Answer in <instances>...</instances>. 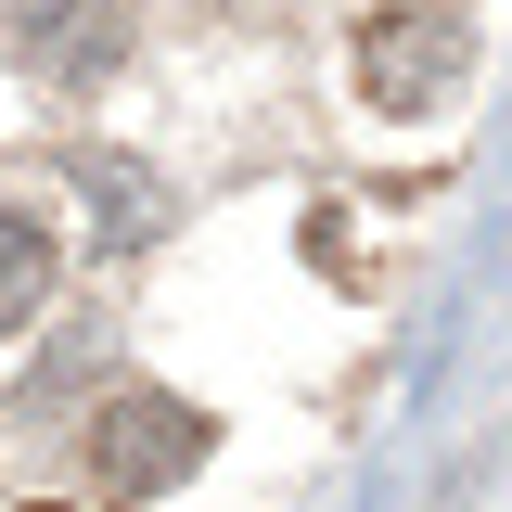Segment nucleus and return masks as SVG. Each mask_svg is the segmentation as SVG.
<instances>
[{
	"instance_id": "2",
	"label": "nucleus",
	"mask_w": 512,
	"mask_h": 512,
	"mask_svg": "<svg viewBox=\"0 0 512 512\" xmlns=\"http://www.w3.org/2000/svg\"><path fill=\"white\" fill-rule=\"evenodd\" d=\"M192 461H205V410L192 397H103L90 410L103 500H167V487H192Z\"/></svg>"
},
{
	"instance_id": "1",
	"label": "nucleus",
	"mask_w": 512,
	"mask_h": 512,
	"mask_svg": "<svg viewBox=\"0 0 512 512\" xmlns=\"http://www.w3.org/2000/svg\"><path fill=\"white\" fill-rule=\"evenodd\" d=\"M474 52V13L461 0H372L359 13V90H372L384 116H423L448 77Z\"/></svg>"
},
{
	"instance_id": "3",
	"label": "nucleus",
	"mask_w": 512,
	"mask_h": 512,
	"mask_svg": "<svg viewBox=\"0 0 512 512\" xmlns=\"http://www.w3.org/2000/svg\"><path fill=\"white\" fill-rule=\"evenodd\" d=\"M52 269H64V244H52V218L0 192V333H26V320L52 308Z\"/></svg>"
},
{
	"instance_id": "5",
	"label": "nucleus",
	"mask_w": 512,
	"mask_h": 512,
	"mask_svg": "<svg viewBox=\"0 0 512 512\" xmlns=\"http://www.w3.org/2000/svg\"><path fill=\"white\" fill-rule=\"evenodd\" d=\"M39 512H64V500H39Z\"/></svg>"
},
{
	"instance_id": "4",
	"label": "nucleus",
	"mask_w": 512,
	"mask_h": 512,
	"mask_svg": "<svg viewBox=\"0 0 512 512\" xmlns=\"http://www.w3.org/2000/svg\"><path fill=\"white\" fill-rule=\"evenodd\" d=\"M26 52L52 64V77H90V64L116 52V39H103V13H90V0H39V26H26Z\"/></svg>"
}]
</instances>
